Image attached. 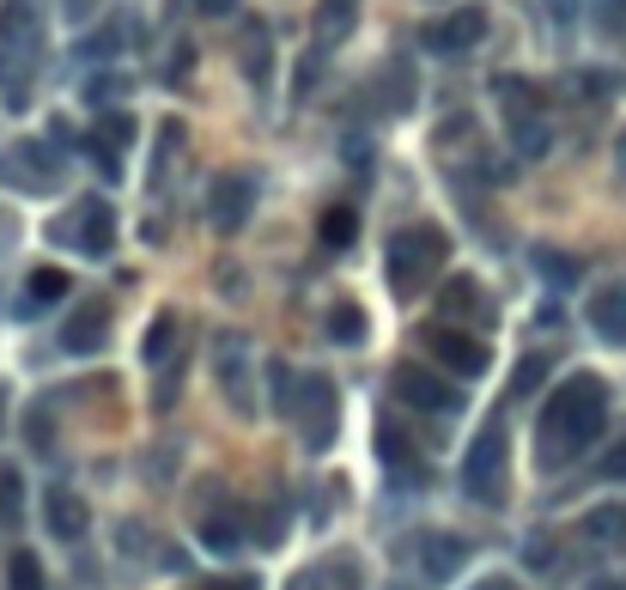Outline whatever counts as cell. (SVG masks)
<instances>
[{"instance_id":"obj_1","label":"cell","mask_w":626,"mask_h":590,"mask_svg":"<svg viewBox=\"0 0 626 590\" xmlns=\"http://www.w3.org/2000/svg\"><path fill=\"white\" fill-rule=\"evenodd\" d=\"M602 420H608V383H602L596 371H572V378L548 396V408H541V426H535V445L541 450H535V463H541V469H566L578 450L596 445Z\"/></svg>"},{"instance_id":"obj_2","label":"cell","mask_w":626,"mask_h":590,"mask_svg":"<svg viewBox=\"0 0 626 590\" xmlns=\"http://www.w3.org/2000/svg\"><path fill=\"white\" fill-rule=\"evenodd\" d=\"M438 263H444V232L438 225H407V232L390 237V287L402 292V299H414V292L438 275Z\"/></svg>"},{"instance_id":"obj_3","label":"cell","mask_w":626,"mask_h":590,"mask_svg":"<svg viewBox=\"0 0 626 590\" xmlns=\"http://www.w3.org/2000/svg\"><path fill=\"white\" fill-rule=\"evenodd\" d=\"M213 371H220V390L237 414H256V354L237 329H225L220 342H213Z\"/></svg>"},{"instance_id":"obj_4","label":"cell","mask_w":626,"mask_h":590,"mask_svg":"<svg viewBox=\"0 0 626 590\" xmlns=\"http://www.w3.org/2000/svg\"><path fill=\"white\" fill-rule=\"evenodd\" d=\"M292 420H299L304 450H328V445H335V420H340V408H335V383H328L323 371H304Z\"/></svg>"},{"instance_id":"obj_5","label":"cell","mask_w":626,"mask_h":590,"mask_svg":"<svg viewBox=\"0 0 626 590\" xmlns=\"http://www.w3.org/2000/svg\"><path fill=\"white\" fill-rule=\"evenodd\" d=\"M499 487H505V433L487 426L469 445V457H462V493H469L474 505H493Z\"/></svg>"},{"instance_id":"obj_6","label":"cell","mask_w":626,"mask_h":590,"mask_svg":"<svg viewBox=\"0 0 626 590\" xmlns=\"http://www.w3.org/2000/svg\"><path fill=\"white\" fill-rule=\"evenodd\" d=\"M420 347H426L444 371H457V378H481L487 371V347L474 342V335H462V329H450V323L420 329Z\"/></svg>"},{"instance_id":"obj_7","label":"cell","mask_w":626,"mask_h":590,"mask_svg":"<svg viewBox=\"0 0 626 590\" xmlns=\"http://www.w3.org/2000/svg\"><path fill=\"white\" fill-rule=\"evenodd\" d=\"M249 208H256V183H249L244 171L213 177V189H208V225H213V232H225V237L244 232Z\"/></svg>"},{"instance_id":"obj_8","label":"cell","mask_w":626,"mask_h":590,"mask_svg":"<svg viewBox=\"0 0 626 590\" xmlns=\"http://www.w3.org/2000/svg\"><path fill=\"white\" fill-rule=\"evenodd\" d=\"M395 396H402L407 408H420V414H457V408H462L457 383L438 378V371H426V366H402V371H395Z\"/></svg>"},{"instance_id":"obj_9","label":"cell","mask_w":626,"mask_h":590,"mask_svg":"<svg viewBox=\"0 0 626 590\" xmlns=\"http://www.w3.org/2000/svg\"><path fill=\"white\" fill-rule=\"evenodd\" d=\"M0 177H7L13 189H49L55 177H62V158L49 153V141H19L13 158L0 165Z\"/></svg>"},{"instance_id":"obj_10","label":"cell","mask_w":626,"mask_h":590,"mask_svg":"<svg viewBox=\"0 0 626 590\" xmlns=\"http://www.w3.org/2000/svg\"><path fill=\"white\" fill-rule=\"evenodd\" d=\"M74 244L86 249V256H98V263L116 249V213H110V201H98V196L79 201L74 208Z\"/></svg>"},{"instance_id":"obj_11","label":"cell","mask_w":626,"mask_h":590,"mask_svg":"<svg viewBox=\"0 0 626 590\" xmlns=\"http://www.w3.org/2000/svg\"><path fill=\"white\" fill-rule=\"evenodd\" d=\"M104 329H110V304H74V311L62 316V354H98L104 347Z\"/></svg>"},{"instance_id":"obj_12","label":"cell","mask_w":626,"mask_h":590,"mask_svg":"<svg viewBox=\"0 0 626 590\" xmlns=\"http://www.w3.org/2000/svg\"><path fill=\"white\" fill-rule=\"evenodd\" d=\"M487 37V13L481 7H457L450 19H438V25H426V49H444V55H457V49H474V43Z\"/></svg>"},{"instance_id":"obj_13","label":"cell","mask_w":626,"mask_h":590,"mask_svg":"<svg viewBox=\"0 0 626 590\" xmlns=\"http://www.w3.org/2000/svg\"><path fill=\"white\" fill-rule=\"evenodd\" d=\"M462 560H469V542L462 536H444V530L420 536V572H426L432 585H450V578L462 572Z\"/></svg>"},{"instance_id":"obj_14","label":"cell","mask_w":626,"mask_h":590,"mask_svg":"<svg viewBox=\"0 0 626 590\" xmlns=\"http://www.w3.org/2000/svg\"><path fill=\"white\" fill-rule=\"evenodd\" d=\"M43 524H49V536L79 542L86 530H92V512H86V499H79V493H67V487H49V505H43Z\"/></svg>"},{"instance_id":"obj_15","label":"cell","mask_w":626,"mask_h":590,"mask_svg":"<svg viewBox=\"0 0 626 590\" xmlns=\"http://www.w3.org/2000/svg\"><path fill=\"white\" fill-rule=\"evenodd\" d=\"M195 536L208 554H237L244 548V517H237L232 505H208V512L195 517Z\"/></svg>"},{"instance_id":"obj_16","label":"cell","mask_w":626,"mask_h":590,"mask_svg":"<svg viewBox=\"0 0 626 590\" xmlns=\"http://www.w3.org/2000/svg\"><path fill=\"white\" fill-rule=\"evenodd\" d=\"M590 329L602 342H626V280H614V287H602L590 299Z\"/></svg>"},{"instance_id":"obj_17","label":"cell","mask_w":626,"mask_h":590,"mask_svg":"<svg viewBox=\"0 0 626 590\" xmlns=\"http://www.w3.org/2000/svg\"><path fill=\"white\" fill-rule=\"evenodd\" d=\"M353 19H359V0H316V43L335 49V43L353 31Z\"/></svg>"},{"instance_id":"obj_18","label":"cell","mask_w":626,"mask_h":590,"mask_svg":"<svg viewBox=\"0 0 626 590\" xmlns=\"http://www.w3.org/2000/svg\"><path fill=\"white\" fill-rule=\"evenodd\" d=\"M177 335H183V323H177V316H170V311L158 316L153 329H146V366H153V371H158V366L170 371V366H177V359H183V354H177Z\"/></svg>"},{"instance_id":"obj_19","label":"cell","mask_w":626,"mask_h":590,"mask_svg":"<svg viewBox=\"0 0 626 590\" xmlns=\"http://www.w3.org/2000/svg\"><path fill=\"white\" fill-rule=\"evenodd\" d=\"M62 299H67V275H62V268H37V275H31V287H25L19 316H37V311H49V304H62Z\"/></svg>"},{"instance_id":"obj_20","label":"cell","mask_w":626,"mask_h":590,"mask_svg":"<svg viewBox=\"0 0 626 590\" xmlns=\"http://www.w3.org/2000/svg\"><path fill=\"white\" fill-rule=\"evenodd\" d=\"M511 146H517L523 158H548V146H554V129L535 110H523V116H511Z\"/></svg>"},{"instance_id":"obj_21","label":"cell","mask_w":626,"mask_h":590,"mask_svg":"<svg viewBox=\"0 0 626 590\" xmlns=\"http://www.w3.org/2000/svg\"><path fill=\"white\" fill-rule=\"evenodd\" d=\"M584 536L596 542V548H626V505H596V512L584 517Z\"/></svg>"},{"instance_id":"obj_22","label":"cell","mask_w":626,"mask_h":590,"mask_svg":"<svg viewBox=\"0 0 626 590\" xmlns=\"http://www.w3.org/2000/svg\"><path fill=\"white\" fill-rule=\"evenodd\" d=\"M316 237H323V249H353V237H359V213H353L347 201H335V208L323 213V225H316Z\"/></svg>"},{"instance_id":"obj_23","label":"cell","mask_w":626,"mask_h":590,"mask_svg":"<svg viewBox=\"0 0 626 590\" xmlns=\"http://www.w3.org/2000/svg\"><path fill=\"white\" fill-rule=\"evenodd\" d=\"M328 342L335 347L366 342V311H359V304H328Z\"/></svg>"},{"instance_id":"obj_24","label":"cell","mask_w":626,"mask_h":590,"mask_svg":"<svg viewBox=\"0 0 626 590\" xmlns=\"http://www.w3.org/2000/svg\"><path fill=\"white\" fill-rule=\"evenodd\" d=\"M7 590H43V560L31 548L7 554Z\"/></svg>"},{"instance_id":"obj_25","label":"cell","mask_w":626,"mask_h":590,"mask_svg":"<svg viewBox=\"0 0 626 590\" xmlns=\"http://www.w3.org/2000/svg\"><path fill=\"white\" fill-rule=\"evenodd\" d=\"M378 98H383V110H407V104H414V67H390L383 86H378Z\"/></svg>"},{"instance_id":"obj_26","label":"cell","mask_w":626,"mask_h":590,"mask_svg":"<svg viewBox=\"0 0 626 590\" xmlns=\"http://www.w3.org/2000/svg\"><path fill=\"white\" fill-rule=\"evenodd\" d=\"M474 299H481V287H474L469 275H457L450 287H444V316H469V311H474Z\"/></svg>"},{"instance_id":"obj_27","label":"cell","mask_w":626,"mask_h":590,"mask_svg":"<svg viewBox=\"0 0 626 590\" xmlns=\"http://www.w3.org/2000/svg\"><path fill=\"white\" fill-rule=\"evenodd\" d=\"M535 275L572 287V280H578V263H572V256H560V249H541V256H535Z\"/></svg>"},{"instance_id":"obj_28","label":"cell","mask_w":626,"mask_h":590,"mask_svg":"<svg viewBox=\"0 0 626 590\" xmlns=\"http://www.w3.org/2000/svg\"><path fill=\"white\" fill-rule=\"evenodd\" d=\"M541 378H548V354H529L517 366V378H511V396H535V390H541Z\"/></svg>"},{"instance_id":"obj_29","label":"cell","mask_w":626,"mask_h":590,"mask_svg":"<svg viewBox=\"0 0 626 590\" xmlns=\"http://www.w3.org/2000/svg\"><path fill=\"white\" fill-rule=\"evenodd\" d=\"M590 13H596V31H608V37L626 31V0H590Z\"/></svg>"},{"instance_id":"obj_30","label":"cell","mask_w":626,"mask_h":590,"mask_svg":"<svg viewBox=\"0 0 626 590\" xmlns=\"http://www.w3.org/2000/svg\"><path fill=\"white\" fill-rule=\"evenodd\" d=\"M19 505H25V481L0 463V517H19Z\"/></svg>"},{"instance_id":"obj_31","label":"cell","mask_w":626,"mask_h":590,"mask_svg":"<svg viewBox=\"0 0 626 590\" xmlns=\"http://www.w3.org/2000/svg\"><path fill=\"white\" fill-rule=\"evenodd\" d=\"M244 74L256 79V86H261V79H268V37H261V31H256V37L244 43Z\"/></svg>"},{"instance_id":"obj_32","label":"cell","mask_w":626,"mask_h":590,"mask_svg":"<svg viewBox=\"0 0 626 590\" xmlns=\"http://www.w3.org/2000/svg\"><path fill=\"white\" fill-rule=\"evenodd\" d=\"M596 481H626V438H621V445H608V457L596 463Z\"/></svg>"},{"instance_id":"obj_33","label":"cell","mask_w":626,"mask_h":590,"mask_svg":"<svg viewBox=\"0 0 626 590\" xmlns=\"http://www.w3.org/2000/svg\"><path fill=\"white\" fill-rule=\"evenodd\" d=\"M25 438L37 450H49V408H31V414H25Z\"/></svg>"},{"instance_id":"obj_34","label":"cell","mask_w":626,"mask_h":590,"mask_svg":"<svg viewBox=\"0 0 626 590\" xmlns=\"http://www.w3.org/2000/svg\"><path fill=\"white\" fill-rule=\"evenodd\" d=\"M578 92L584 98H614V74H578Z\"/></svg>"},{"instance_id":"obj_35","label":"cell","mask_w":626,"mask_h":590,"mask_svg":"<svg viewBox=\"0 0 626 590\" xmlns=\"http://www.w3.org/2000/svg\"><path fill=\"white\" fill-rule=\"evenodd\" d=\"M122 92H128V79H116V74H98V79H92V98H98V104H104V98H122Z\"/></svg>"},{"instance_id":"obj_36","label":"cell","mask_w":626,"mask_h":590,"mask_svg":"<svg viewBox=\"0 0 626 590\" xmlns=\"http://www.w3.org/2000/svg\"><path fill=\"white\" fill-rule=\"evenodd\" d=\"M529 566H535V572H554V566H560L554 542H529Z\"/></svg>"},{"instance_id":"obj_37","label":"cell","mask_w":626,"mask_h":590,"mask_svg":"<svg viewBox=\"0 0 626 590\" xmlns=\"http://www.w3.org/2000/svg\"><path fill=\"white\" fill-rule=\"evenodd\" d=\"M195 7H201V13H208V19H225V13H237V0H195Z\"/></svg>"},{"instance_id":"obj_38","label":"cell","mask_w":626,"mask_h":590,"mask_svg":"<svg viewBox=\"0 0 626 590\" xmlns=\"http://www.w3.org/2000/svg\"><path fill=\"white\" fill-rule=\"evenodd\" d=\"M323 578H328V572H299L287 590H323Z\"/></svg>"},{"instance_id":"obj_39","label":"cell","mask_w":626,"mask_h":590,"mask_svg":"<svg viewBox=\"0 0 626 590\" xmlns=\"http://www.w3.org/2000/svg\"><path fill=\"white\" fill-rule=\"evenodd\" d=\"M590 590H626V578H590Z\"/></svg>"},{"instance_id":"obj_40","label":"cell","mask_w":626,"mask_h":590,"mask_svg":"<svg viewBox=\"0 0 626 590\" xmlns=\"http://www.w3.org/2000/svg\"><path fill=\"white\" fill-rule=\"evenodd\" d=\"M474 590H511V578H481Z\"/></svg>"},{"instance_id":"obj_41","label":"cell","mask_w":626,"mask_h":590,"mask_svg":"<svg viewBox=\"0 0 626 590\" xmlns=\"http://www.w3.org/2000/svg\"><path fill=\"white\" fill-rule=\"evenodd\" d=\"M225 590H256V585H225Z\"/></svg>"}]
</instances>
